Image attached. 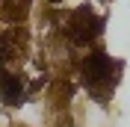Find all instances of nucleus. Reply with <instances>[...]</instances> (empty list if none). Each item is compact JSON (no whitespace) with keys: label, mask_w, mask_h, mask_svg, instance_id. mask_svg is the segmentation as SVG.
<instances>
[{"label":"nucleus","mask_w":130,"mask_h":127,"mask_svg":"<svg viewBox=\"0 0 130 127\" xmlns=\"http://www.w3.org/2000/svg\"><path fill=\"white\" fill-rule=\"evenodd\" d=\"M0 92H3V98H6L9 103H15L18 98H21V83H18L15 77H0Z\"/></svg>","instance_id":"2"},{"label":"nucleus","mask_w":130,"mask_h":127,"mask_svg":"<svg viewBox=\"0 0 130 127\" xmlns=\"http://www.w3.org/2000/svg\"><path fill=\"white\" fill-rule=\"evenodd\" d=\"M112 71V62L106 59V56H92L89 62H86V74H89V80L92 83H98V80L104 77V74H109ZM89 83V86H92Z\"/></svg>","instance_id":"1"}]
</instances>
